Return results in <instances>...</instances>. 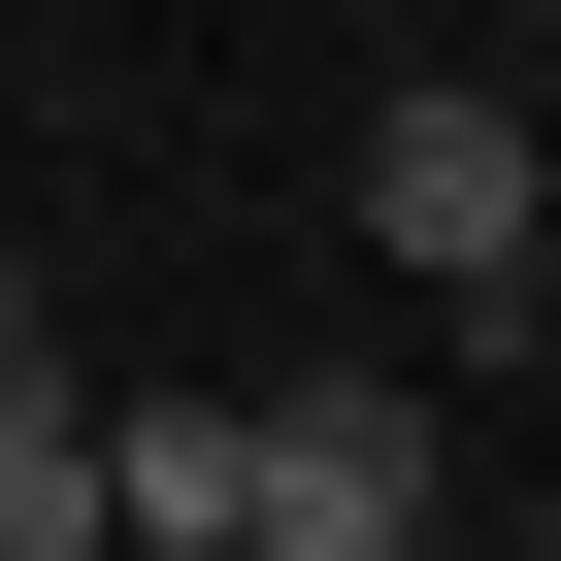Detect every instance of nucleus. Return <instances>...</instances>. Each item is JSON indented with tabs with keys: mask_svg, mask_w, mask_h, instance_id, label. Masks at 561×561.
<instances>
[{
	"mask_svg": "<svg viewBox=\"0 0 561 561\" xmlns=\"http://www.w3.org/2000/svg\"><path fill=\"white\" fill-rule=\"evenodd\" d=\"M430 397L397 364H298V397H100V528L133 561H462L430 528Z\"/></svg>",
	"mask_w": 561,
	"mask_h": 561,
	"instance_id": "f257e3e1",
	"label": "nucleus"
},
{
	"mask_svg": "<svg viewBox=\"0 0 561 561\" xmlns=\"http://www.w3.org/2000/svg\"><path fill=\"white\" fill-rule=\"evenodd\" d=\"M528 231H561L528 100H495V67H397V100H364V264H397V298H495V331H528Z\"/></svg>",
	"mask_w": 561,
	"mask_h": 561,
	"instance_id": "f03ea898",
	"label": "nucleus"
},
{
	"mask_svg": "<svg viewBox=\"0 0 561 561\" xmlns=\"http://www.w3.org/2000/svg\"><path fill=\"white\" fill-rule=\"evenodd\" d=\"M0 561H133V528H100V397H67L34 331H0Z\"/></svg>",
	"mask_w": 561,
	"mask_h": 561,
	"instance_id": "7ed1b4c3",
	"label": "nucleus"
},
{
	"mask_svg": "<svg viewBox=\"0 0 561 561\" xmlns=\"http://www.w3.org/2000/svg\"><path fill=\"white\" fill-rule=\"evenodd\" d=\"M495 34H561V0H495Z\"/></svg>",
	"mask_w": 561,
	"mask_h": 561,
	"instance_id": "20e7f679",
	"label": "nucleus"
}]
</instances>
